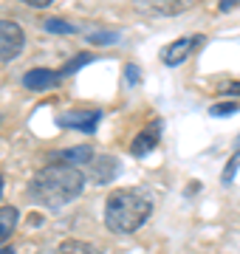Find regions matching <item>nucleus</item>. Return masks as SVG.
Instances as JSON below:
<instances>
[{
	"mask_svg": "<svg viewBox=\"0 0 240 254\" xmlns=\"http://www.w3.org/2000/svg\"><path fill=\"white\" fill-rule=\"evenodd\" d=\"M223 93H240V82H232V85H226V88H221Z\"/></svg>",
	"mask_w": 240,
	"mask_h": 254,
	"instance_id": "412c9836",
	"label": "nucleus"
},
{
	"mask_svg": "<svg viewBox=\"0 0 240 254\" xmlns=\"http://www.w3.org/2000/svg\"><path fill=\"white\" fill-rule=\"evenodd\" d=\"M85 187V178L82 173L71 167V164H60V161H51L48 167H43L34 178H31V198L37 200L40 206H48V209H60L82 192Z\"/></svg>",
	"mask_w": 240,
	"mask_h": 254,
	"instance_id": "f257e3e1",
	"label": "nucleus"
},
{
	"mask_svg": "<svg viewBox=\"0 0 240 254\" xmlns=\"http://www.w3.org/2000/svg\"><path fill=\"white\" fill-rule=\"evenodd\" d=\"M238 3H240V0H221V11H232Z\"/></svg>",
	"mask_w": 240,
	"mask_h": 254,
	"instance_id": "aec40b11",
	"label": "nucleus"
},
{
	"mask_svg": "<svg viewBox=\"0 0 240 254\" xmlns=\"http://www.w3.org/2000/svg\"><path fill=\"white\" fill-rule=\"evenodd\" d=\"M158 138H161V122H153V125H147L144 130H141L139 136L133 138V144H130V153L133 155H147L153 147L158 144Z\"/></svg>",
	"mask_w": 240,
	"mask_h": 254,
	"instance_id": "6e6552de",
	"label": "nucleus"
},
{
	"mask_svg": "<svg viewBox=\"0 0 240 254\" xmlns=\"http://www.w3.org/2000/svg\"><path fill=\"white\" fill-rule=\"evenodd\" d=\"M46 31H54V34H74L76 28L71 26V23L60 20V17H51V20H46Z\"/></svg>",
	"mask_w": 240,
	"mask_h": 254,
	"instance_id": "f8f14e48",
	"label": "nucleus"
},
{
	"mask_svg": "<svg viewBox=\"0 0 240 254\" xmlns=\"http://www.w3.org/2000/svg\"><path fill=\"white\" fill-rule=\"evenodd\" d=\"M0 195H3V178H0Z\"/></svg>",
	"mask_w": 240,
	"mask_h": 254,
	"instance_id": "5701e85b",
	"label": "nucleus"
},
{
	"mask_svg": "<svg viewBox=\"0 0 240 254\" xmlns=\"http://www.w3.org/2000/svg\"><path fill=\"white\" fill-rule=\"evenodd\" d=\"M91 60H93L91 54H76L74 60H71V63H68V65L62 68V73H74V71H79V68H82V65H88Z\"/></svg>",
	"mask_w": 240,
	"mask_h": 254,
	"instance_id": "ddd939ff",
	"label": "nucleus"
},
{
	"mask_svg": "<svg viewBox=\"0 0 240 254\" xmlns=\"http://www.w3.org/2000/svg\"><path fill=\"white\" fill-rule=\"evenodd\" d=\"M99 119H102V110H65L62 116H57V125L74 127L79 133H96Z\"/></svg>",
	"mask_w": 240,
	"mask_h": 254,
	"instance_id": "39448f33",
	"label": "nucleus"
},
{
	"mask_svg": "<svg viewBox=\"0 0 240 254\" xmlns=\"http://www.w3.org/2000/svg\"><path fill=\"white\" fill-rule=\"evenodd\" d=\"M124 79H127L130 88H136V85H139V79H141L139 68H136V65H127V68H124Z\"/></svg>",
	"mask_w": 240,
	"mask_h": 254,
	"instance_id": "a211bd4d",
	"label": "nucleus"
},
{
	"mask_svg": "<svg viewBox=\"0 0 240 254\" xmlns=\"http://www.w3.org/2000/svg\"><path fill=\"white\" fill-rule=\"evenodd\" d=\"M113 170H116V161L108 164V158H102V161H99V170H96V181H111Z\"/></svg>",
	"mask_w": 240,
	"mask_h": 254,
	"instance_id": "4468645a",
	"label": "nucleus"
},
{
	"mask_svg": "<svg viewBox=\"0 0 240 254\" xmlns=\"http://www.w3.org/2000/svg\"><path fill=\"white\" fill-rule=\"evenodd\" d=\"M153 200L136 190H116L105 203V223L116 235H130L150 218Z\"/></svg>",
	"mask_w": 240,
	"mask_h": 254,
	"instance_id": "f03ea898",
	"label": "nucleus"
},
{
	"mask_svg": "<svg viewBox=\"0 0 240 254\" xmlns=\"http://www.w3.org/2000/svg\"><path fill=\"white\" fill-rule=\"evenodd\" d=\"M57 254H96V252L88 243H82V240H62Z\"/></svg>",
	"mask_w": 240,
	"mask_h": 254,
	"instance_id": "9b49d317",
	"label": "nucleus"
},
{
	"mask_svg": "<svg viewBox=\"0 0 240 254\" xmlns=\"http://www.w3.org/2000/svg\"><path fill=\"white\" fill-rule=\"evenodd\" d=\"M17 220H20V215L14 206H0V243L17 229Z\"/></svg>",
	"mask_w": 240,
	"mask_h": 254,
	"instance_id": "9d476101",
	"label": "nucleus"
},
{
	"mask_svg": "<svg viewBox=\"0 0 240 254\" xmlns=\"http://www.w3.org/2000/svg\"><path fill=\"white\" fill-rule=\"evenodd\" d=\"M235 110H238V102H221V105H212L209 113L212 116H232Z\"/></svg>",
	"mask_w": 240,
	"mask_h": 254,
	"instance_id": "2eb2a0df",
	"label": "nucleus"
},
{
	"mask_svg": "<svg viewBox=\"0 0 240 254\" xmlns=\"http://www.w3.org/2000/svg\"><path fill=\"white\" fill-rule=\"evenodd\" d=\"M192 6L195 0H133V9L144 17H173Z\"/></svg>",
	"mask_w": 240,
	"mask_h": 254,
	"instance_id": "7ed1b4c3",
	"label": "nucleus"
},
{
	"mask_svg": "<svg viewBox=\"0 0 240 254\" xmlns=\"http://www.w3.org/2000/svg\"><path fill=\"white\" fill-rule=\"evenodd\" d=\"M20 3H26V6H34V9H46V6H51L54 0H20Z\"/></svg>",
	"mask_w": 240,
	"mask_h": 254,
	"instance_id": "6ab92c4d",
	"label": "nucleus"
},
{
	"mask_svg": "<svg viewBox=\"0 0 240 254\" xmlns=\"http://www.w3.org/2000/svg\"><path fill=\"white\" fill-rule=\"evenodd\" d=\"M238 167H240V150L235 153V158L229 161V167L223 170V184H232V181H235V173H238Z\"/></svg>",
	"mask_w": 240,
	"mask_h": 254,
	"instance_id": "dca6fc26",
	"label": "nucleus"
},
{
	"mask_svg": "<svg viewBox=\"0 0 240 254\" xmlns=\"http://www.w3.org/2000/svg\"><path fill=\"white\" fill-rule=\"evenodd\" d=\"M203 37H181V40H176V43H170V46L161 51V60H164V65H170V68H176V65H181L186 60V57L192 54L195 46H201Z\"/></svg>",
	"mask_w": 240,
	"mask_h": 254,
	"instance_id": "423d86ee",
	"label": "nucleus"
},
{
	"mask_svg": "<svg viewBox=\"0 0 240 254\" xmlns=\"http://www.w3.org/2000/svg\"><path fill=\"white\" fill-rule=\"evenodd\" d=\"M0 254H14V249H9V246H6V249H0Z\"/></svg>",
	"mask_w": 240,
	"mask_h": 254,
	"instance_id": "4be33fe9",
	"label": "nucleus"
},
{
	"mask_svg": "<svg viewBox=\"0 0 240 254\" xmlns=\"http://www.w3.org/2000/svg\"><path fill=\"white\" fill-rule=\"evenodd\" d=\"M62 79V71H46V68H34L23 76V88L28 91H51L57 82Z\"/></svg>",
	"mask_w": 240,
	"mask_h": 254,
	"instance_id": "0eeeda50",
	"label": "nucleus"
},
{
	"mask_svg": "<svg viewBox=\"0 0 240 254\" xmlns=\"http://www.w3.org/2000/svg\"><path fill=\"white\" fill-rule=\"evenodd\" d=\"M57 155V161L60 164H88L93 158V150L91 147H68V150H60V153H54Z\"/></svg>",
	"mask_w": 240,
	"mask_h": 254,
	"instance_id": "1a4fd4ad",
	"label": "nucleus"
},
{
	"mask_svg": "<svg viewBox=\"0 0 240 254\" xmlns=\"http://www.w3.org/2000/svg\"><path fill=\"white\" fill-rule=\"evenodd\" d=\"M23 43H26V34L17 23L11 20H0V63H9L23 51Z\"/></svg>",
	"mask_w": 240,
	"mask_h": 254,
	"instance_id": "20e7f679",
	"label": "nucleus"
},
{
	"mask_svg": "<svg viewBox=\"0 0 240 254\" xmlns=\"http://www.w3.org/2000/svg\"><path fill=\"white\" fill-rule=\"evenodd\" d=\"M88 40L99 43V46H111V43H116V40H119V34H116V31H111V34H105V31H102V34H91Z\"/></svg>",
	"mask_w": 240,
	"mask_h": 254,
	"instance_id": "f3484780",
	"label": "nucleus"
}]
</instances>
